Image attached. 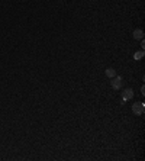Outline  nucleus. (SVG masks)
Wrapping results in <instances>:
<instances>
[{
	"instance_id": "obj_1",
	"label": "nucleus",
	"mask_w": 145,
	"mask_h": 161,
	"mask_svg": "<svg viewBox=\"0 0 145 161\" xmlns=\"http://www.w3.org/2000/svg\"><path fill=\"white\" fill-rule=\"evenodd\" d=\"M132 112H134L135 115H144L145 112V103H142V102H136V103H134L132 105Z\"/></svg>"
},
{
	"instance_id": "obj_2",
	"label": "nucleus",
	"mask_w": 145,
	"mask_h": 161,
	"mask_svg": "<svg viewBox=\"0 0 145 161\" xmlns=\"http://www.w3.org/2000/svg\"><path fill=\"white\" fill-rule=\"evenodd\" d=\"M122 86H123V78L119 77V75H115V77L112 78V87H113L115 90H119Z\"/></svg>"
},
{
	"instance_id": "obj_3",
	"label": "nucleus",
	"mask_w": 145,
	"mask_h": 161,
	"mask_svg": "<svg viewBox=\"0 0 145 161\" xmlns=\"http://www.w3.org/2000/svg\"><path fill=\"white\" fill-rule=\"evenodd\" d=\"M134 97V90L132 89H126L125 92H123V96H122V99L126 102V100H131Z\"/></svg>"
},
{
	"instance_id": "obj_4",
	"label": "nucleus",
	"mask_w": 145,
	"mask_h": 161,
	"mask_svg": "<svg viewBox=\"0 0 145 161\" xmlns=\"http://www.w3.org/2000/svg\"><path fill=\"white\" fill-rule=\"evenodd\" d=\"M134 38L135 39H142V38H144V31H142V29H135Z\"/></svg>"
},
{
	"instance_id": "obj_5",
	"label": "nucleus",
	"mask_w": 145,
	"mask_h": 161,
	"mask_svg": "<svg viewBox=\"0 0 145 161\" xmlns=\"http://www.w3.org/2000/svg\"><path fill=\"white\" fill-rule=\"evenodd\" d=\"M115 75H116V70H113V68H107V70H106V77L113 78Z\"/></svg>"
},
{
	"instance_id": "obj_6",
	"label": "nucleus",
	"mask_w": 145,
	"mask_h": 161,
	"mask_svg": "<svg viewBox=\"0 0 145 161\" xmlns=\"http://www.w3.org/2000/svg\"><path fill=\"white\" fill-rule=\"evenodd\" d=\"M142 57H144V51H138V52L134 54V58H135V60H141Z\"/></svg>"
}]
</instances>
